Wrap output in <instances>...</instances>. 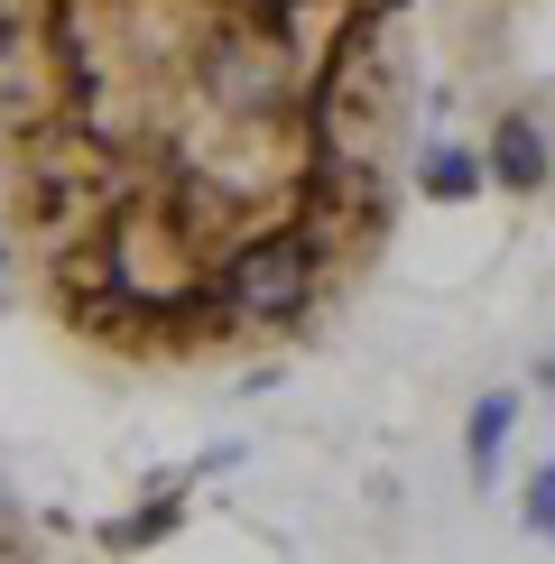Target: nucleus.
Wrapping results in <instances>:
<instances>
[{
  "instance_id": "7ed1b4c3",
  "label": "nucleus",
  "mask_w": 555,
  "mask_h": 564,
  "mask_svg": "<svg viewBox=\"0 0 555 564\" xmlns=\"http://www.w3.org/2000/svg\"><path fill=\"white\" fill-rule=\"evenodd\" d=\"M481 176H491V167H481V158H454V149H445V158H426V167H416V185H426V195H472Z\"/></svg>"
},
{
  "instance_id": "423d86ee",
  "label": "nucleus",
  "mask_w": 555,
  "mask_h": 564,
  "mask_svg": "<svg viewBox=\"0 0 555 564\" xmlns=\"http://www.w3.org/2000/svg\"><path fill=\"white\" fill-rule=\"evenodd\" d=\"M19 546V528H10V500H0V555H10Z\"/></svg>"
},
{
  "instance_id": "f257e3e1",
  "label": "nucleus",
  "mask_w": 555,
  "mask_h": 564,
  "mask_svg": "<svg viewBox=\"0 0 555 564\" xmlns=\"http://www.w3.org/2000/svg\"><path fill=\"white\" fill-rule=\"evenodd\" d=\"M407 0H0V223L111 370L315 343L399 223Z\"/></svg>"
},
{
  "instance_id": "20e7f679",
  "label": "nucleus",
  "mask_w": 555,
  "mask_h": 564,
  "mask_svg": "<svg viewBox=\"0 0 555 564\" xmlns=\"http://www.w3.org/2000/svg\"><path fill=\"white\" fill-rule=\"evenodd\" d=\"M500 426H509V398H491V408L472 416V463L491 473V444H500Z\"/></svg>"
},
{
  "instance_id": "39448f33",
  "label": "nucleus",
  "mask_w": 555,
  "mask_h": 564,
  "mask_svg": "<svg viewBox=\"0 0 555 564\" xmlns=\"http://www.w3.org/2000/svg\"><path fill=\"white\" fill-rule=\"evenodd\" d=\"M527 528H546V536H555V473L527 481Z\"/></svg>"
},
{
  "instance_id": "f03ea898",
  "label": "nucleus",
  "mask_w": 555,
  "mask_h": 564,
  "mask_svg": "<svg viewBox=\"0 0 555 564\" xmlns=\"http://www.w3.org/2000/svg\"><path fill=\"white\" fill-rule=\"evenodd\" d=\"M481 167H491L509 195H546V185H555V130H546L527 102H500V111H491V149H481Z\"/></svg>"
}]
</instances>
